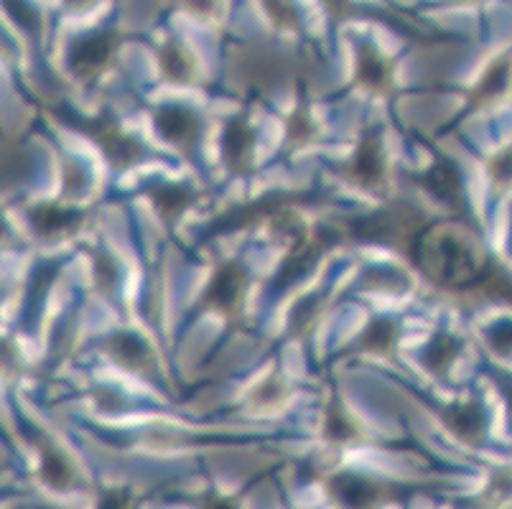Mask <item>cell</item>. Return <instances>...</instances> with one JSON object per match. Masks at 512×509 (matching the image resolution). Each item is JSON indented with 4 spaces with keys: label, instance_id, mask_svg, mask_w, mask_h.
Returning a JSON list of instances; mask_svg holds the SVG:
<instances>
[{
    "label": "cell",
    "instance_id": "cell-1",
    "mask_svg": "<svg viewBox=\"0 0 512 509\" xmlns=\"http://www.w3.org/2000/svg\"><path fill=\"white\" fill-rule=\"evenodd\" d=\"M416 255L428 278L439 280L449 288L477 286L484 273L474 263V255L464 247V242L456 240L454 235H444V232L423 235L416 245Z\"/></svg>",
    "mask_w": 512,
    "mask_h": 509
},
{
    "label": "cell",
    "instance_id": "cell-2",
    "mask_svg": "<svg viewBox=\"0 0 512 509\" xmlns=\"http://www.w3.org/2000/svg\"><path fill=\"white\" fill-rule=\"evenodd\" d=\"M120 34L115 31H100V34L85 36V39L74 41L69 46L67 62L69 69L82 82H92L105 72V67L113 62L115 51H118Z\"/></svg>",
    "mask_w": 512,
    "mask_h": 509
},
{
    "label": "cell",
    "instance_id": "cell-3",
    "mask_svg": "<svg viewBox=\"0 0 512 509\" xmlns=\"http://www.w3.org/2000/svg\"><path fill=\"white\" fill-rule=\"evenodd\" d=\"M85 133L95 140L97 146L105 151V156L115 163L118 168H128L136 161H141L143 148L136 138H130L128 133L118 128V123L110 118H95L82 123Z\"/></svg>",
    "mask_w": 512,
    "mask_h": 509
},
{
    "label": "cell",
    "instance_id": "cell-4",
    "mask_svg": "<svg viewBox=\"0 0 512 509\" xmlns=\"http://www.w3.org/2000/svg\"><path fill=\"white\" fill-rule=\"evenodd\" d=\"M242 288H245V270L237 263L222 265V268L214 273L207 291H204V306L217 311V314L232 316L235 314V308L240 306Z\"/></svg>",
    "mask_w": 512,
    "mask_h": 509
},
{
    "label": "cell",
    "instance_id": "cell-5",
    "mask_svg": "<svg viewBox=\"0 0 512 509\" xmlns=\"http://www.w3.org/2000/svg\"><path fill=\"white\" fill-rule=\"evenodd\" d=\"M329 492L334 494L344 509H372L385 497V487L375 479L360 474H337L329 482Z\"/></svg>",
    "mask_w": 512,
    "mask_h": 509
},
{
    "label": "cell",
    "instance_id": "cell-6",
    "mask_svg": "<svg viewBox=\"0 0 512 509\" xmlns=\"http://www.w3.org/2000/svg\"><path fill=\"white\" fill-rule=\"evenodd\" d=\"M156 130L164 135L169 143H174L181 151H194L199 138V118L192 110L179 105L161 107L156 112Z\"/></svg>",
    "mask_w": 512,
    "mask_h": 509
},
{
    "label": "cell",
    "instance_id": "cell-7",
    "mask_svg": "<svg viewBox=\"0 0 512 509\" xmlns=\"http://www.w3.org/2000/svg\"><path fill=\"white\" fill-rule=\"evenodd\" d=\"M255 148V133L245 118H235L227 123L225 138H222V156H225V166L232 174H245L250 168V158H253Z\"/></svg>",
    "mask_w": 512,
    "mask_h": 509
},
{
    "label": "cell",
    "instance_id": "cell-8",
    "mask_svg": "<svg viewBox=\"0 0 512 509\" xmlns=\"http://www.w3.org/2000/svg\"><path fill=\"white\" fill-rule=\"evenodd\" d=\"M349 179L355 181V184L365 186V189H375L380 186L385 176V161H383V151H380V140L377 135H365L357 148L355 158L349 161Z\"/></svg>",
    "mask_w": 512,
    "mask_h": 509
},
{
    "label": "cell",
    "instance_id": "cell-9",
    "mask_svg": "<svg viewBox=\"0 0 512 509\" xmlns=\"http://www.w3.org/2000/svg\"><path fill=\"white\" fill-rule=\"evenodd\" d=\"M82 212H72V209L57 207V204H41V207L31 209L29 222L34 232L44 240H57V237L72 235L82 224Z\"/></svg>",
    "mask_w": 512,
    "mask_h": 509
},
{
    "label": "cell",
    "instance_id": "cell-10",
    "mask_svg": "<svg viewBox=\"0 0 512 509\" xmlns=\"http://www.w3.org/2000/svg\"><path fill=\"white\" fill-rule=\"evenodd\" d=\"M423 186H426L431 194L444 202L449 209H456L462 212L464 207V191H462V176L456 171V166L451 161H444L441 158L439 163H434V168L423 174Z\"/></svg>",
    "mask_w": 512,
    "mask_h": 509
},
{
    "label": "cell",
    "instance_id": "cell-11",
    "mask_svg": "<svg viewBox=\"0 0 512 509\" xmlns=\"http://www.w3.org/2000/svg\"><path fill=\"white\" fill-rule=\"evenodd\" d=\"M446 426L467 443H479L484 438V428H487V420H484L482 408L477 403H456L449 405L444 410Z\"/></svg>",
    "mask_w": 512,
    "mask_h": 509
},
{
    "label": "cell",
    "instance_id": "cell-12",
    "mask_svg": "<svg viewBox=\"0 0 512 509\" xmlns=\"http://www.w3.org/2000/svg\"><path fill=\"white\" fill-rule=\"evenodd\" d=\"M357 84L367 87L370 92H380L390 84L388 62L370 44L357 46Z\"/></svg>",
    "mask_w": 512,
    "mask_h": 509
},
{
    "label": "cell",
    "instance_id": "cell-13",
    "mask_svg": "<svg viewBox=\"0 0 512 509\" xmlns=\"http://www.w3.org/2000/svg\"><path fill=\"white\" fill-rule=\"evenodd\" d=\"M512 84V62L510 59H500V62L492 64L487 72H484L482 82L472 90V102L477 107L492 105V102L500 100Z\"/></svg>",
    "mask_w": 512,
    "mask_h": 509
},
{
    "label": "cell",
    "instance_id": "cell-14",
    "mask_svg": "<svg viewBox=\"0 0 512 509\" xmlns=\"http://www.w3.org/2000/svg\"><path fill=\"white\" fill-rule=\"evenodd\" d=\"M105 349L113 354L115 362H120L123 367H128V370L133 372L146 370L148 362H151V349H148V344L136 334H115L113 339L105 344Z\"/></svg>",
    "mask_w": 512,
    "mask_h": 509
},
{
    "label": "cell",
    "instance_id": "cell-15",
    "mask_svg": "<svg viewBox=\"0 0 512 509\" xmlns=\"http://www.w3.org/2000/svg\"><path fill=\"white\" fill-rule=\"evenodd\" d=\"M192 199H194V191L179 184L156 186V189H151L153 207H156V212L161 214V219L169 224H174L176 219H179V214L192 204Z\"/></svg>",
    "mask_w": 512,
    "mask_h": 509
},
{
    "label": "cell",
    "instance_id": "cell-16",
    "mask_svg": "<svg viewBox=\"0 0 512 509\" xmlns=\"http://www.w3.org/2000/svg\"><path fill=\"white\" fill-rule=\"evenodd\" d=\"M158 62H161V72L169 82L184 84L192 79V56L179 41H166L164 49L158 51Z\"/></svg>",
    "mask_w": 512,
    "mask_h": 509
},
{
    "label": "cell",
    "instance_id": "cell-17",
    "mask_svg": "<svg viewBox=\"0 0 512 509\" xmlns=\"http://www.w3.org/2000/svg\"><path fill=\"white\" fill-rule=\"evenodd\" d=\"M41 479H44V484H49L51 489H57V492L74 487L72 464L59 454L57 448L46 446L44 451H41Z\"/></svg>",
    "mask_w": 512,
    "mask_h": 509
},
{
    "label": "cell",
    "instance_id": "cell-18",
    "mask_svg": "<svg viewBox=\"0 0 512 509\" xmlns=\"http://www.w3.org/2000/svg\"><path fill=\"white\" fill-rule=\"evenodd\" d=\"M459 352H462V342H459V339L439 334L431 339V344H428V349L423 357H426L428 370L436 372V375H446L451 364H454V359L459 357Z\"/></svg>",
    "mask_w": 512,
    "mask_h": 509
},
{
    "label": "cell",
    "instance_id": "cell-19",
    "mask_svg": "<svg viewBox=\"0 0 512 509\" xmlns=\"http://www.w3.org/2000/svg\"><path fill=\"white\" fill-rule=\"evenodd\" d=\"M398 342V324L390 319H375L362 334L357 349H365V352L385 354L395 347Z\"/></svg>",
    "mask_w": 512,
    "mask_h": 509
},
{
    "label": "cell",
    "instance_id": "cell-20",
    "mask_svg": "<svg viewBox=\"0 0 512 509\" xmlns=\"http://www.w3.org/2000/svg\"><path fill=\"white\" fill-rule=\"evenodd\" d=\"M263 3H265V13H268V18H271L278 28H288V31H293V28L301 26V13L293 0H263Z\"/></svg>",
    "mask_w": 512,
    "mask_h": 509
},
{
    "label": "cell",
    "instance_id": "cell-21",
    "mask_svg": "<svg viewBox=\"0 0 512 509\" xmlns=\"http://www.w3.org/2000/svg\"><path fill=\"white\" fill-rule=\"evenodd\" d=\"M490 179L497 191L512 189V146L497 153L490 161Z\"/></svg>",
    "mask_w": 512,
    "mask_h": 509
},
{
    "label": "cell",
    "instance_id": "cell-22",
    "mask_svg": "<svg viewBox=\"0 0 512 509\" xmlns=\"http://www.w3.org/2000/svg\"><path fill=\"white\" fill-rule=\"evenodd\" d=\"M487 344L502 359H512V321H502V324L492 326L487 331Z\"/></svg>",
    "mask_w": 512,
    "mask_h": 509
},
{
    "label": "cell",
    "instance_id": "cell-23",
    "mask_svg": "<svg viewBox=\"0 0 512 509\" xmlns=\"http://www.w3.org/2000/svg\"><path fill=\"white\" fill-rule=\"evenodd\" d=\"M327 438L329 441H349V438H355V426H352V420H349L339 408L329 410Z\"/></svg>",
    "mask_w": 512,
    "mask_h": 509
},
{
    "label": "cell",
    "instance_id": "cell-24",
    "mask_svg": "<svg viewBox=\"0 0 512 509\" xmlns=\"http://www.w3.org/2000/svg\"><path fill=\"white\" fill-rule=\"evenodd\" d=\"M6 8L13 18H18L21 26H26V31H31L34 36H39V26H41V18L29 3H23V0H6Z\"/></svg>",
    "mask_w": 512,
    "mask_h": 509
},
{
    "label": "cell",
    "instance_id": "cell-25",
    "mask_svg": "<svg viewBox=\"0 0 512 509\" xmlns=\"http://www.w3.org/2000/svg\"><path fill=\"white\" fill-rule=\"evenodd\" d=\"M95 275H97V286H100L102 293L115 291V283H118V270H115L113 260L107 258V255H97Z\"/></svg>",
    "mask_w": 512,
    "mask_h": 509
},
{
    "label": "cell",
    "instance_id": "cell-26",
    "mask_svg": "<svg viewBox=\"0 0 512 509\" xmlns=\"http://www.w3.org/2000/svg\"><path fill=\"white\" fill-rule=\"evenodd\" d=\"M97 509H138V504L128 489L115 487V489H107V492L102 494L100 507Z\"/></svg>",
    "mask_w": 512,
    "mask_h": 509
},
{
    "label": "cell",
    "instance_id": "cell-27",
    "mask_svg": "<svg viewBox=\"0 0 512 509\" xmlns=\"http://www.w3.org/2000/svg\"><path fill=\"white\" fill-rule=\"evenodd\" d=\"M184 8L197 18H214L217 16V0H181Z\"/></svg>",
    "mask_w": 512,
    "mask_h": 509
},
{
    "label": "cell",
    "instance_id": "cell-28",
    "mask_svg": "<svg viewBox=\"0 0 512 509\" xmlns=\"http://www.w3.org/2000/svg\"><path fill=\"white\" fill-rule=\"evenodd\" d=\"M324 6H327L329 16L337 18V21L352 13V0H324Z\"/></svg>",
    "mask_w": 512,
    "mask_h": 509
},
{
    "label": "cell",
    "instance_id": "cell-29",
    "mask_svg": "<svg viewBox=\"0 0 512 509\" xmlns=\"http://www.w3.org/2000/svg\"><path fill=\"white\" fill-rule=\"evenodd\" d=\"M202 509H237L230 499H222V497H207L202 502Z\"/></svg>",
    "mask_w": 512,
    "mask_h": 509
},
{
    "label": "cell",
    "instance_id": "cell-30",
    "mask_svg": "<svg viewBox=\"0 0 512 509\" xmlns=\"http://www.w3.org/2000/svg\"><path fill=\"white\" fill-rule=\"evenodd\" d=\"M69 8H74V11H79V8H85V6H92L95 0H64Z\"/></svg>",
    "mask_w": 512,
    "mask_h": 509
},
{
    "label": "cell",
    "instance_id": "cell-31",
    "mask_svg": "<svg viewBox=\"0 0 512 509\" xmlns=\"http://www.w3.org/2000/svg\"><path fill=\"white\" fill-rule=\"evenodd\" d=\"M507 403H510V415H512V385L507 387Z\"/></svg>",
    "mask_w": 512,
    "mask_h": 509
},
{
    "label": "cell",
    "instance_id": "cell-32",
    "mask_svg": "<svg viewBox=\"0 0 512 509\" xmlns=\"http://www.w3.org/2000/svg\"><path fill=\"white\" fill-rule=\"evenodd\" d=\"M451 3H474V0H451Z\"/></svg>",
    "mask_w": 512,
    "mask_h": 509
}]
</instances>
